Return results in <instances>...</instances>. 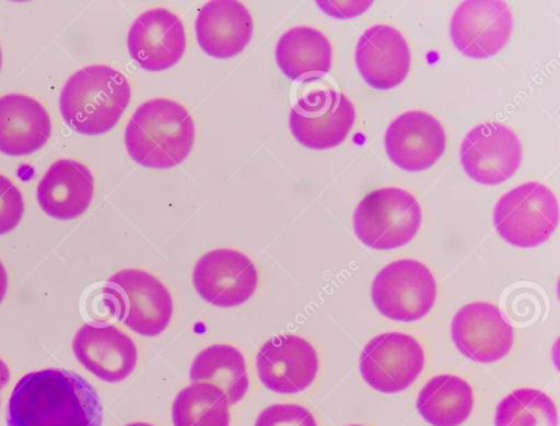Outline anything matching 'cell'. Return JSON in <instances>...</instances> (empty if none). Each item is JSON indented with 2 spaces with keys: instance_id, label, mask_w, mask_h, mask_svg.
<instances>
[{
  "instance_id": "cell-19",
  "label": "cell",
  "mask_w": 560,
  "mask_h": 426,
  "mask_svg": "<svg viewBox=\"0 0 560 426\" xmlns=\"http://www.w3.org/2000/svg\"><path fill=\"white\" fill-rule=\"evenodd\" d=\"M196 38L210 57L228 59L241 54L252 39L253 17L236 0H212L197 14Z\"/></svg>"
},
{
  "instance_id": "cell-1",
  "label": "cell",
  "mask_w": 560,
  "mask_h": 426,
  "mask_svg": "<svg viewBox=\"0 0 560 426\" xmlns=\"http://www.w3.org/2000/svg\"><path fill=\"white\" fill-rule=\"evenodd\" d=\"M103 405L81 375L46 368L21 377L10 395L7 426H102Z\"/></svg>"
},
{
  "instance_id": "cell-29",
  "label": "cell",
  "mask_w": 560,
  "mask_h": 426,
  "mask_svg": "<svg viewBox=\"0 0 560 426\" xmlns=\"http://www.w3.org/2000/svg\"><path fill=\"white\" fill-rule=\"evenodd\" d=\"M8 291V274L7 271L0 261V304L3 300Z\"/></svg>"
},
{
  "instance_id": "cell-17",
  "label": "cell",
  "mask_w": 560,
  "mask_h": 426,
  "mask_svg": "<svg viewBox=\"0 0 560 426\" xmlns=\"http://www.w3.org/2000/svg\"><path fill=\"white\" fill-rule=\"evenodd\" d=\"M72 351L88 371L106 382L127 379L138 362L135 341L113 324H83L72 340Z\"/></svg>"
},
{
  "instance_id": "cell-18",
  "label": "cell",
  "mask_w": 560,
  "mask_h": 426,
  "mask_svg": "<svg viewBox=\"0 0 560 426\" xmlns=\"http://www.w3.org/2000/svg\"><path fill=\"white\" fill-rule=\"evenodd\" d=\"M354 59L363 80L376 90H390L401 84L411 64L405 37L386 24L371 26L361 35Z\"/></svg>"
},
{
  "instance_id": "cell-3",
  "label": "cell",
  "mask_w": 560,
  "mask_h": 426,
  "mask_svg": "<svg viewBox=\"0 0 560 426\" xmlns=\"http://www.w3.org/2000/svg\"><path fill=\"white\" fill-rule=\"evenodd\" d=\"M131 99L126 75L107 64H91L75 71L60 94L65 122L73 130L97 135L113 129Z\"/></svg>"
},
{
  "instance_id": "cell-13",
  "label": "cell",
  "mask_w": 560,
  "mask_h": 426,
  "mask_svg": "<svg viewBox=\"0 0 560 426\" xmlns=\"http://www.w3.org/2000/svg\"><path fill=\"white\" fill-rule=\"evenodd\" d=\"M513 16L501 0H467L451 19L450 33L455 47L472 59L499 52L510 39Z\"/></svg>"
},
{
  "instance_id": "cell-8",
  "label": "cell",
  "mask_w": 560,
  "mask_h": 426,
  "mask_svg": "<svg viewBox=\"0 0 560 426\" xmlns=\"http://www.w3.org/2000/svg\"><path fill=\"white\" fill-rule=\"evenodd\" d=\"M438 286L432 272L415 259H399L381 269L371 286L376 309L395 321L411 322L433 308Z\"/></svg>"
},
{
  "instance_id": "cell-11",
  "label": "cell",
  "mask_w": 560,
  "mask_h": 426,
  "mask_svg": "<svg viewBox=\"0 0 560 426\" xmlns=\"http://www.w3.org/2000/svg\"><path fill=\"white\" fill-rule=\"evenodd\" d=\"M522 144L516 133L498 122L474 127L460 145V163L476 182L498 185L511 178L522 163Z\"/></svg>"
},
{
  "instance_id": "cell-4",
  "label": "cell",
  "mask_w": 560,
  "mask_h": 426,
  "mask_svg": "<svg viewBox=\"0 0 560 426\" xmlns=\"http://www.w3.org/2000/svg\"><path fill=\"white\" fill-rule=\"evenodd\" d=\"M109 309L128 329L142 336L161 334L173 316V298L153 274L124 269L113 274L103 291Z\"/></svg>"
},
{
  "instance_id": "cell-26",
  "label": "cell",
  "mask_w": 560,
  "mask_h": 426,
  "mask_svg": "<svg viewBox=\"0 0 560 426\" xmlns=\"http://www.w3.org/2000/svg\"><path fill=\"white\" fill-rule=\"evenodd\" d=\"M495 426H558V411L553 400L544 391L518 388L497 405Z\"/></svg>"
},
{
  "instance_id": "cell-32",
  "label": "cell",
  "mask_w": 560,
  "mask_h": 426,
  "mask_svg": "<svg viewBox=\"0 0 560 426\" xmlns=\"http://www.w3.org/2000/svg\"><path fill=\"white\" fill-rule=\"evenodd\" d=\"M1 66H2V51H1V48H0V69H1Z\"/></svg>"
},
{
  "instance_id": "cell-21",
  "label": "cell",
  "mask_w": 560,
  "mask_h": 426,
  "mask_svg": "<svg viewBox=\"0 0 560 426\" xmlns=\"http://www.w3.org/2000/svg\"><path fill=\"white\" fill-rule=\"evenodd\" d=\"M50 132V117L38 100L19 93L0 97L1 153L28 155L46 144Z\"/></svg>"
},
{
  "instance_id": "cell-10",
  "label": "cell",
  "mask_w": 560,
  "mask_h": 426,
  "mask_svg": "<svg viewBox=\"0 0 560 426\" xmlns=\"http://www.w3.org/2000/svg\"><path fill=\"white\" fill-rule=\"evenodd\" d=\"M259 282L255 263L232 248H217L196 262L192 284L200 297L220 307L240 306L255 294Z\"/></svg>"
},
{
  "instance_id": "cell-9",
  "label": "cell",
  "mask_w": 560,
  "mask_h": 426,
  "mask_svg": "<svg viewBox=\"0 0 560 426\" xmlns=\"http://www.w3.org/2000/svg\"><path fill=\"white\" fill-rule=\"evenodd\" d=\"M424 363L423 347L416 338L402 332H386L365 344L360 356V371L374 390L397 393L417 380Z\"/></svg>"
},
{
  "instance_id": "cell-16",
  "label": "cell",
  "mask_w": 560,
  "mask_h": 426,
  "mask_svg": "<svg viewBox=\"0 0 560 426\" xmlns=\"http://www.w3.org/2000/svg\"><path fill=\"white\" fill-rule=\"evenodd\" d=\"M384 144L388 157L397 167L421 171L441 158L446 135L435 117L425 111L409 110L388 126Z\"/></svg>"
},
{
  "instance_id": "cell-22",
  "label": "cell",
  "mask_w": 560,
  "mask_h": 426,
  "mask_svg": "<svg viewBox=\"0 0 560 426\" xmlns=\"http://www.w3.org/2000/svg\"><path fill=\"white\" fill-rule=\"evenodd\" d=\"M275 57L279 69L289 80L311 82L330 70L332 47L320 31L311 26H294L280 36Z\"/></svg>"
},
{
  "instance_id": "cell-30",
  "label": "cell",
  "mask_w": 560,
  "mask_h": 426,
  "mask_svg": "<svg viewBox=\"0 0 560 426\" xmlns=\"http://www.w3.org/2000/svg\"><path fill=\"white\" fill-rule=\"evenodd\" d=\"M10 380V370L7 364L0 358V391Z\"/></svg>"
},
{
  "instance_id": "cell-12",
  "label": "cell",
  "mask_w": 560,
  "mask_h": 426,
  "mask_svg": "<svg viewBox=\"0 0 560 426\" xmlns=\"http://www.w3.org/2000/svg\"><path fill=\"white\" fill-rule=\"evenodd\" d=\"M319 359L315 347L295 334H280L266 341L256 354L260 382L280 394L299 393L315 380Z\"/></svg>"
},
{
  "instance_id": "cell-14",
  "label": "cell",
  "mask_w": 560,
  "mask_h": 426,
  "mask_svg": "<svg viewBox=\"0 0 560 426\" xmlns=\"http://www.w3.org/2000/svg\"><path fill=\"white\" fill-rule=\"evenodd\" d=\"M451 335L464 356L483 364L505 357L514 343L513 328L497 306L486 301L459 308L452 319Z\"/></svg>"
},
{
  "instance_id": "cell-5",
  "label": "cell",
  "mask_w": 560,
  "mask_h": 426,
  "mask_svg": "<svg viewBox=\"0 0 560 426\" xmlns=\"http://www.w3.org/2000/svg\"><path fill=\"white\" fill-rule=\"evenodd\" d=\"M422 221L418 200L408 191L385 187L369 192L353 213L359 240L372 249L392 250L410 242Z\"/></svg>"
},
{
  "instance_id": "cell-7",
  "label": "cell",
  "mask_w": 560,
  "mask_h": 426,
  "mask_svg": "<svg viewBox=\"0 0 560 426\" xmlns=\"http://www.w3.org/2000/svg\"><path fill=\"white\" fill-rule=\"evenodd\" d=\"M493 222L498 234L510 245L536 247L547 241L558 226L557 198L540 182L520 185L499 199Z\"/></svg>"
},
{
  "instance_id": "cell-20",
  "label": "cell",
  "mask_w": 560,
  "mask_h": 426,
  "mask_svg": "<svg viewBox=\"0 0 560 426\" xmlns=\"http://www.w3.org/2000/svg\"><path fill=\"white\" fill-rule=\"evenodd\" d=\"M94 194V178L81 162L56 161L37 186V201L49 216L72 220L90 206Z\"/></svg>"
},
{
  "instance_id": "cell-25",
  "label": "cell",
  "mask_w": 560,
  "mask_h": 426,
  "mask_svg": "<svg viewBox=\"0 0 560 426\" xmlns=\"http://www.w3.org/2000/svg\"><path fill=\"white\" fill-rule=\"evenodd\" d=\"M225 394L207 382L183 388L172 405L174 426H229L230 410Z\"/></svg>"
},
{
  "instance_id": "cell-24",
  "label": "cell",
  "mask_w": 560,
  "mask_h": 426,
  "mask_svg": "<svg viewBox=\"0 0 560 426\" xmlns=\"http://www.w3.org/2000/svg\"><path fill=\"white\" fill-rule=\"evenodd\" d=\"M189 379L218 387L230 405L241 401L249 387L244 355L235 346L222 343L212 344L196 355Z\"/></svg>"
},
{
  "instance_id": "cell-28",
  "label": "cell",
  "mask_w": 560,
  "mask_h": 426,
  "mask_svg": "<svg viewBox=\"0 0 560 426\" xmlns=\"http://www.w3.org/2000/svg\"><path fill=\"white\" fill-rule=\"evenodd\" d=\"M24 213V202L19 188L0 175V235L13 230Z\"/></svg>"
},
{
  "instance_id": "cell-15",
  "label": "cell",
  "mask_w": 560,
  "mask_h": 426,
  "mask_svg": "<svg viewBox=\"0 0 560 426\" xmlns=\"http://www.w3.org/2000/svg\"><path fill=\"white\" fill-rule=\"evenodd\" d=\"M186 43L182 20L162 7L141 13L131 24L127 36L130 57L143 70L152 72L174 67L186 50Z\"/></svg>"
},
{
  "instance_id": "cell-33",
  "label": "cell",
  "mask_w": 560,
  "mask_h": 426,
  "mask_svg": "<svg viewBox=\"0 0 560 426\" xmlns=\"http://www.w3.org/2000/svg\"><path fill=\"white\" fill-rule=\"evenodd\" d=\"M347 426H364V425H357V424H353V425H347Z\"/></svg>"
},
{
  "instance_id": "cell-2",
  "label": "cell",
  "mask_w": 560,
  "mask_h": 426,
  "mask_svg": "<svg viewBox=\"0 0 560 426\" xmlns=\"http://www.w3.org/2000/svg\"><path fill=\"white\" fill-rule=\"evenodd\" d=\"M195 135L190 113L176 100L159 97L135 110L125 129V145L137 164L168 169L187 158Z\"/></svg>"
},
{
  "instance_id": "cell-23",
  "label": "cell",
  "mask_w": 560,
  "mask_h": 426,
  "mask_svg": "<svg viewBox=\"0 0 560 426\" xmlns=\"http://www.w3.org/2000/svg\"><path fill=\"white\" fill-rule=\"evenodd\" d=\"M416 406L422 418L432 426H459L472 411V388L462 377L438 375L422 387Z\"/></svg>"
},
{
  "instance_id": "cell-27",
  "label": "cell",
  "mask_w": 560,
  "mask_h": 426,
  "mask_svg": "<svg viewBox=\"0 0 560 426\" xmlns=\"http://www.w3.org/2000/svg\"><path fill=\"white\" fill-rule=\"evenodd\" d=\"M255 426H317L314 415L295 403H276L264 409Z\"/></svg>"
},
{
  "instance_id": "cell-6",
  "label": "cell",
  "mask_w": 560,
  "mask_h": 426,
  "mask_svg": "<svg viewBox=\"0 0 560 426\" xmlns=\"http://www.w3.org/2000/svg\"><path fill=\"white\" fill-rule=\"evenodd\" d=\"M354 120L355 109L351 100L326 82L304 91L289 113L292 135L312 150H327L341 144Z\"/></svg>"
},
{
  "instance_id": "cell-31",
  "label": "cell",
  "mask_w": 560,
  "mask_h": 426,
  "mask_svg": "<svg viewBox=\"0 0 560 426\" xmlns=\"http://www.w3.org/2000/svg\"><path fill=\"white\" fill-rule=\"evenodd\" d=\"M125 426H154L150 423H144V422H135V423H129Z\"/></svg>"
}]
</instances>
